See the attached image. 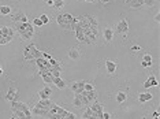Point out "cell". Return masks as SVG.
I'll list each match as a JSON object with an SVG mask.
<instances>
[{"label":"cell","instance_id":"obj_12","mask_svg":"<svg viewBox=\"0 0 160 119\" xmlns=\"http://www.w3.org/2000/svg\"><path fill=\"white\" fill-rule=\"evenodd\" d=\"M51 96H52V89L49 86H44L41 90H39L40 98H51Z\"/></svg>","mask_w":160,"mask_h":119},{"label":"cell","instance_id":"obj_15","mask_svg":"<svg viewBox=\"0 0 160 119\" xmlns=\"http://www.w3.org/2000/svg\"><path fill=\"white\" fill-rule=\"evenodd\" d=\"M39 74L43 78V81L45 84H52V80H54V76L49 73V70L48 71H39Z\"/></svg>","mask_w":160,"mask_h":119},{"label":"cell","instance_id":"obj_26","mask_svg":"<svg viewBox=\"0 0 160 119\" xmlns=\"http://www.w3.org/2000/svg\"><path fill=\"white\" fill-rule=\"evenodd\" d=\"M12 119H22V118H26L25 117V112L23 111H19V110H15V111H12Z\"/></svg>","mask_w":160,"mask_h":119},{"label":"cell","instance_id":"obj_22","mask_svg":"<svg viewBox=\"0 0 160 119\" xmlns=\"http://www.w3.org/2000/svg\"><path fill=\"white\" fill-rule=\"evenodd\" d=\"M115 98H116V103L118 104H122V103H125V101L127 100V94L125 93V92H118Z\"/></svg>","mask_w":160,"mask_h":119},{"label":"cell","instance_id":"obj_14","mask_svg":"<svg viewBox=\"0 0 160 119\" xmlns=\"http://www.w3.org/2000/svg\"><path fill=\"white\" fill-rule=\"evenodd\" d=\"M151 86H158V80H156V77L152 74V76H149V78L144 82V88L145 89H149Z\"/></svg>","mask_w":160,"mask_h":119},{"label":"cell","instance_id":"obj_13","mask_svg":"<svg viewBox=\"0 0 160 119\" xmlns=\"http://www.w3.org/2000/svg\"><path fill=\"white\" fill-rule=\"evenodd\" d=\"M52 84L56 85L58 89H64L66 86H67V82L63 80L62 77H54V80H52Z\"/></svg>","mask_w":160,"mask_h":119},{"label":"cell","instance_id":"obj_1","mask_svg":"<svg viewBox=\"0 0 160 119\" xmlns=\"http://www.w3.org/2000/svg\"><path fill=\"white\" fill-rule=\"evenodd\" d=\"M41 55H43V52L37 49L33 43H30L29 45H26L25 49H23V60H26V62H33L34 59L40 57Z\"/></svg>","mask_w":160,"mask_h":119},{"label":"cell","instance_id":"obj_4","mask_svg":"<svg viewBox=\"0 0 160 119\" xmlns=\"http://www.w3.org/2000/svg\"><path fill=\"white\" fill-rule=\"evenodd\" d=\"M33 62L36 63L37 67H39V71H48V70L51 69L49 60L45 59V57H43V56H40V57H37V59H34Z\"/></svg>","mask_w":160,"mask_h":119},{"label":"cell","instance_id":"obj_7","mask_svg":"<svg viewBox=\"0 0 160 119\" xmlns=\"http://www.w3.org/2000/svg\"><path fill=\"white\" fill-rule=\"evenodd\" d=\"M116 32L119 33V34H126V33H129V23L126 19H120L119 22H118L116 25Z\"/></svg>","mask_w":160,"mask_h":119},{"label":"cell","instance_id":"obj_42","mask_svg":"<svg viewBox=\"0 0 160 119\" xmlns=\"http://www.w3.org/2000/svg\"><path fill=\"white\" fill-rule=\"evenodd\" d=\"M47 4L48 6H52V0H47Z\"/></svg>","mask_w":160,"mask_h":119},{"label":"cell","instance_id":"obj_30","mask_svg":"<svg viewBox=\"0 0 160 119\" xmlns=\"http://www.w3.org/2000/svg\"><path fill=\"white\" fill-rule=\"evenodd\" d=\"M32 25H33V26H37V28H41V26H43V22H41L40 18H34Z\"/></svg>","mask_w":160,"mask_h":119},{"label":"cell","instance_id":"obj_37","mask_svg":"<svg viewBox=\"0 0 160 119\" xmlns=\"http://www.w3.org/2000/svg\"><path fill=\"white\" fill-rule=\"evenodd\" d=\"M152 118H155V119H159V118H160V114H159L158 111H155L153 114H152Z\"/></svg>","mask_w":160,"mask_h":119},{"label":"cell","instance_id":"obj_20","mask_svg":"<svg viewBox=\"0 0 160 119\" xmlns=\"http://www.w3.org/2000/svg\"><path fill=\"white\" fill-rule=\"evenodd\" d=\"M49 73L52 74L54 77H60V73H62V66H51L49 69Z\"/></svg>","mask_w":160,"mask_h":119},{"label":"cell","instance_id":"obj_11","mask_svg":"<svg viewBox=\"0 0 160 119\" xmlns=\"http://www.w3.org/2000/svg\"><path fill=\"white\" fill-rule=\"evenodd\" d=\"M103 37L106 40V43H111L114 39V30L112 28H104L103 29Z\"/></svg>","mask_w":160,"mask_h":119},{"label":"cell","instance_id":"obj_17","mask_svg":"<svg viewBox=\"0 0 160 119\" xmlns=\"http://www.w3.org/2000/svg\"><path fill=\"white\" fill-rule=\"evenodd\" d=\"M48 111H49V110L34 107L33 110H32V115H37V117H43V118H45V117H47V114H48Z\"/></svg>","mask_w":160,"mask_h":119},{"label":"cell","instance_id":"obj_43","mask_svg":"<svg viewBox=\"0 0 160 119\" xmlns=\"http://www.w3.org/2000/svg\"><path fill=\"white\" fill-rule=\"evenodd\" d=\"M3 74V69H2V66H0V76Z\"/></svg>","mask_w":160,"mask_h":119},{"label":"cell","instance_id":"obj_18","mask_svg":"<svg viewBox=\"0 0 160 119\" xmlns=\"http://www.w3.org/2000/svg\"><path fill=\"white\" fill-rule=\"evenodd\" d=\"M152 98H153V94L145 92V93H140V96H138V101H140V103H147V101L152 100Z\"/></svg>","mask_w":160,"mask_h":119},{"label":"cell","instance_id":"obj_35","mask_svg":"<svg viewBox=\"0 0 160 119\" xmlns=\"http://www.w3.org/2000/svg\"><path fill=\"white\" fill-rule=\"evenodd\" d=\"M131 51H133V52H138V51H141V48L138 45H133L131 47Z\"/></svg>","mask_w":160,"mask_h":119},{"label":"cell","instance_id":"obj_24","mask_svg":"<svg viewBox=\"0 0 160 119\" xmlns=\"http://www.w3.org/2000/svg\"><path fill=\"white\" fill-rule=\"evenodd\" d=\"M68 57L73 60H77L79 57V49L78 48H71L70 51H68Z\"/></svg>","mask_w":160,"mask_h":119},{"label":"cell","instance_id":"obj_25","mask_svg":"<svg viewBox=\"0 0 160 119\" xmlns=\"http://www.w3.org/2000/svg\"><path fill=\"white\" fill-rule=\"evenodd\" d=\"M11 14V7L10 6H0V15L7 16Z\"/></svg>","mask_w":160,"mask_h":119},{"label":"cell","instance_id":"obj_10","mask_svg":"<svg viewBox=\"0 0 160 119\" xmlns=\"http://www.w3.org/2000/svg\"><path fill=\"white\" fill-rule=\"evenodd\" d=\"M11 21L12 22H15V23H18V22H27V16L23 14V12H15V14H11Z\"/></svg>","mask_w":160,"mask_h":119},{"label":"cell","instance_id":"obj_27","mask_svg":"<svg viewBox=\"0 0 160 119\" xmlns=\"http://www.w3.org/2000/svg\"><path fill=\"white\" fill-rule=\"evenodd\" d=\"M52 6H54L55 8H63L64 0H52Z\"/></svg>","mask_w":160,"mask_h":119},{"label":"cell","instance_id":"obj_32","mask_svg":"<svg viewBox=\"0 0 160 119\" xmlns=\"http://www.w3.org/2000/svg\"><path fill=\"white\" fill-rule=\"evenodd\" d=\"M48 60H49L51 66H59V64H60V63H59L56 59H54V57H52V56H51V57H49V59H48Z\"/></svg>","mask_w":160,"mask_h":119},{"label":"cell","instance_id":"obj_40","mask_svg":"<svg viewBox=\"0 0 160 119\" xmlns=\"http://www.w3.org/2000/svg\"><path fill=\"white\" fill-rule=\"evenodd\" d=\"M155 21L156 22H160V14H156L155 15Z\"/></svg>","mask_w":160,"mask_h":119},{"label":"cell","instance_id":"obj_6","mask_svg":"<svg viewBox=\"0 0 160 119\" xmlns=\"http://www.w3.org/2000/svg\"><path fill=\"white\" fill-rule=\"evenodd\" d=\"M89 107L92 108V111L96 114L97 119H101L103 118V104L101 103H99L97 100H95V101H92V103L89 104Z\"/></svg>","mask_w":160,"mask_h":119},{"label":"cell","instance_id":"obj_41","mask_svg":"<svg viewBox=\"0 0 160 119\" xmlns=\"http://www.w3.org/2000/svg\"><path fill=\"white\" fill-rule=\"evenodd\" d=\"M99 2H100V3H101V4H107V3H108V2H110V0H99Z\"/></svg>","mask_w":160,"mask_h":119},{"label":"cell","instance_id":"obj_5","mask_svg":"<svg viewBox=\"0 0 160 119\" xmlns=\"http://www.w3.org/2000/svg\"><path fill=\"white\" fill-rule=\"evenodd\" d=\"M4 98L7 101H16V100H19V92L16 90V88H14V86H11V88H8V90H7V93H6V96H4Z\"/></svg>","mask_w":160,"mask_h":119},{"label":"cell","instance_id":"obj_21","mask_svg":"<svg viewBox=\"0 0 160 119\" xmlns=\"http://www.w3.org/2000/svg\"><path fill=\"white\" fill-rule=\"evenodd\" d=\"M82 118H83V119H92V118H95V119H96V114L92 111V108L88 107V108L85 110V112L82 114Z\"/></svg>","mask_w":160,"mask_h":119},{"label":"cell","instance_id":"obj_34","mask_svg":"<svg viewBox=\"0 0 160 119\" xmlns=\"http://www.w3.org/2000/svg\"><path fill=\"white\" fill-rule=\"evenodd\" d=\"M111 118V114H110V112H104L103 111V118L101 119H110Z\"/></svg>","mask_w":160,"mask_h":119},{"label":"cell","instance_id":"obj_28","mask_svg":"<svg viewBox=\"0 0 160 119\" xmlns=\"http://www.w3.org/2000/svg\"><path fill=\"white\" fill-rule=\"evenodd\" d=\"M39 18L41 19V22H43V25H47V23L49 22V16H48L47 14H41V16H39Z\"/></svg>","mask_w":160,"mask_h":119},{"label":"cell","instance_id":"obj_36","mask_svg":"<svg viewBox=\"0 0 160 119\" xmlns=\"http://www.w3.org/2000/svg\"><path fill=\"white\" fill-rule=\"evenodd\" d=\"M141 66H142V67H151L152 63H148V62H144V60H142V62H141Z\"/></svg>","mask_w":160,"mask_h":119},{"label":"cell","instance_id":"obj_33","mask_svg":"<svg viewBox=\"0 0 160 119\" xmlns=\"http://www.w3.org/2000/svg\"><path fill=\"white\" fill-rule=\"evenodd\" d=\"M92 89H95V88H93V85L85 82V85H83V90H92Z\"/></svg>","mask_w":160,"mask_h":119},{"label":"cell","instance_id":"obj_19","mask_svg":"<svg viewBox=\"0 0 160 119\" xmlns=\"http://www.w3.org/2000/svg\"><path fill=\"white\" fill-rule=\"evenodd\" d=\"M85 92V94H86V97H88V100L92 103V101H95L97 100V92L95 89H92V90H83Z\"/></svg>","mask_w":160,"mask_h":119},{"label":"cell","instance_id":"obj_23","mask_svg":"<svg viewBox=\"0 0 160 119\" xmlns=\"http://www.w3.org/2000/svg\"><path fill=\"white\" fill-rule=\"evenodd\" d=\"M73 105H74V107H77V108H79V107H82V105H83L82 98H81V93H77V94L74 96V100H73Z\"/></svg>","mask_w":160,"mask_h":119},{"label":"cell","instance_id":"obj_9","mask_svg":"<svg viewBox=\"0 0 160 119\" xmlns=\"http://www.w3.org/2000/svg\"><path fill=\"white\" fill-rule=\"evenodd\" d=\"M83 85H85V81H75V82H73L70 85V88H71V90L74 92V94H77L83 90Z\"/></svg>","mask_w":160,"mask_h":119},{"label":"cell","instance_id":"obj_16","mask_svg":"<svg viewBox=\"0 0 160 119\" xmlns=\"http://www.w3.org/2000/svg\"><path fill=\"white\" fill-rule=\"evenodd\" d=\"M116 63L114 60H106V69H107V73L108 74H114L116 71Z\"/></svg>","mask_w":160,"mask_h":119},{"label":"cell","instance_id":"obj_2","mask_svg":"<svg viewBox=\"0 0 160 119\" xmlns=\"http://www.w3.org/2000/svg\"><path fill=\"white\" fill-rule=\"evenodd\" d=\"M73 19L74 16L68 12H64V14H59L56 16V22L59 25V28L63 29V30H73Z\"/></svg>","mask_w":160,"mask_h":119},{"label":"cell","instance_id":"obj_31","mask_svg":"<svg viewBox=\"0 0 160 119\" xmlns=\"http://www.w3.org/2000/svg\"><path fill=\"white\" fill-rule=\"evenodd\" d=\"M142 60H144V62H148V63H152V56H151V53H145V55L142 56Z\"/></svg>","mask_w":160,"mask_h":119},{"label":"cell","instance_id":"obj_29","mask_svg":"<svg viewBox=\"0 0 160 119\" xmlns=\"http://www.w3.org/2000/svg\"><path fill=\"white\" fill-rule=\"evenodd\" d=\"M10 41L6 39V37H3L2 34V29H0V45H6V44H8Z\"/></svg>","mask_w":160,"mask_h":119},{"label":"cell","instance_id":"obj_39","mask_svg":"<svg viewBox=\"0 0 160 119\" xmlns=\"http://www.w3.org/2000/svg\"><path fill=\"white\" fill-rule=\"evenodd\" d=\"M79 2H89V3H99V0H79Z\"/></svg>","mask_w":160,"mask_h":119},{"label":"cell","instance_id":"obj_38","mask_svg":"<svg viewBox=\"0 0 160 119\" xmlns=\"http://www.w3.org/2000/svg\"><path fill=\"white\" fill-rule=\"evenodd\" d=\"M41 56L45 57V59H49V57H51V55H49V53H47V52H43V55H41Z\"/></svg>","mask_w":160,"mask_h":119},{"label":"cell","instance_id":"obj_8","mask_svg":"<svg viewBox=\"0 0 160 119\" xmlns=\"http://www.w3.org/2000/svg\"><path fill=\"white\" fill-rule=\"evenodd\" d=\"M0 29H2L3 37H6V39L8 40L10 43H11L12 39H14V36H15V32H14V29L10 28V26H3V28H0Z\"/></svg>","mask_w":160,"mask_h":119},{"label":"cell","instance_id":"obj_3","mask_svg":"<svg viewBox=\"0 0 160 119\" xmlns=\"http://www.w3.org/2000/svg\"><path fill=\"white\" fill-rule=\"evenodd\" d=\"M15 110L23 111V112H25V117H26L27 119L33 118V117H32V111H30V108L27 107L26 103H22V101H19V100L11 101V111H15Z\"/></svg>","mask_w":160,"mask_h":119}]
</instances>
